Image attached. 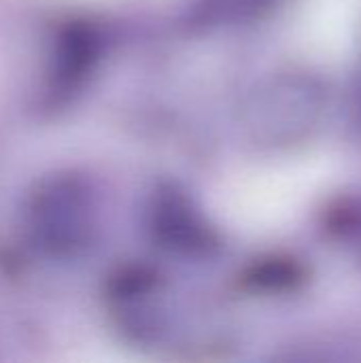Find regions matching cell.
<instances>
[{
    "instance_id": "cell-3",
    "label": "cell",
    "mask_w": 361,
    "mask_h": 363,
    "mask_svg": "<svg viewBox=\"0 0 361 363\" xmlns=\"http://www.w3.org/2000/svg\"><path fill=\"white\" fill-rule=\"evenodd\" d=\"M153 225L162 238L177 242V245L194 247L206 240V232L202 223L191 213L187 202L174 191L157 198L155 208H153Z\"/></svg>"
},
{
    "instance_id": "cell-4",
    "label": "cell",
    "mask_w": 361,
    "mask_h": 363,
    "mask_svg": "<svg viewBox=\"0 0 361 363\" xmlns=\"http://www.w3.org/2000/svg\"><path fill=\"white\" fill-rule=\"evenodd\" d=\"M232 2H234V6H240V9H255V6L266 4L270 0H232Z\"/></svg>"
},
{
    "instance_id": "cell-1",
    "label": "cell",
    "mask_w": 361,
    "mask_h": 363,
    "mask_svg": "<svg viewBox=\"0 0 361 363\" xmlns=\"http://www.w3.org/2000/svg\"><path fill=\"white\" fill-rule=\"evenodd\" d=\"M21 228L28 245L45 257L79 255L94 232V200L87 183L66 172L43 179L26 196Z\"/></svg>"
},
{
    "instance_id": "cell-2",
    "label": "cell",
    "mask_w": 361,
    "mask_h": 363,
    "mask_svg": "<svg viewBox=\"0 0 361 363\" xmlns=\"http://www.w3.org/2000/svg\"><path fill=\"white\" fill-rule=\"evenodd\" d=\"M98 53L100 38L91 26L74 21L60 30L43 87V104L47 108H60L68 104L89 79Z\"/></svg>"
}]
</instances>
